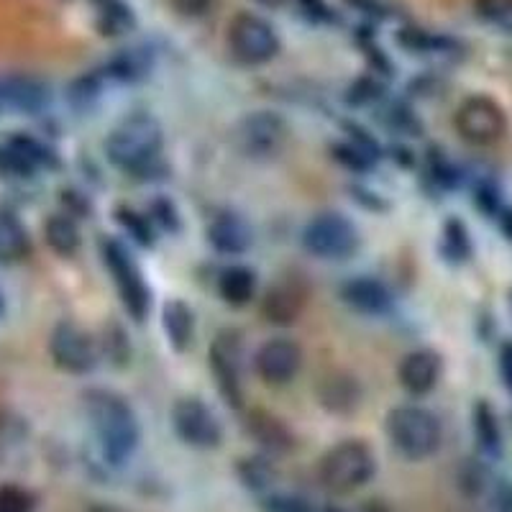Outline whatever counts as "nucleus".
Returning <instances> with one entry per match:
<instances>
[{
    "label": "nucleus",
    "mask_w": 512,
    "mask_h": 512,
    "mask_svg": "<svg viewBox=\"0 0 512 512\" xmlns=\"http://www.w3.org/2000/svg\"><path fill=\"white\" fill-rule=\"evenodd\" d=\"M36 167H39V164H36L13 139L8 141V144L0 146V175L3 177H31Z\"/></svg>",
    "instance_id": "26"
},
{
    "label": "nucleus",
    "mask_w": 512,
    "mask_h": 512,
    "mask_svg": "<svg viewBox=\"0 0 512 512\" xmlns=\"http://www.w3.org/2000/svg\"><path fill=\"white\" fill-rule=\"evenodd\" d=\"M0 512H34V497L18 484L0 487Z\"/></svg>",
    "instance_id": "30"
},
{
    "label": "nucleus",
    "mask_w": 512,
    "mask_h": 512,
    "mask_svg": "<svg viewBox=\"0 0 512 512\" xmlns=\"http://www.w3.org/2000/svg\"><path fill=\"white\" fill-rule=\"evenodd\" d=\"M256 3H262V6H267V8H280L285 0H256Z\"/></svg>",
    "instance_id": "41"
},
{
    "label": "nucleus",
    "mask_w": 512,
    "mask_h": 512,
    "mask_svg": "<svg viewBox=\"0 0 512 512\" xmlns=\"http://www.w3.org/2000/svg\"><path fill=\"white\" fill-rule=\"evenodd\" d=\"M3 310H6V297H3V292H0V315H3Z\"/></svg>",
    "instance_id": "42"
},
{
    "label": "nucleus",
    "mask_w": 512,
    "mask_h": 512,
    "mask_svg": "<svg viewBox=\"0 0 512 512\" xmlns=\"http://www.w3.org/2000/svg\"><path fill=\"white\" fill-rule=\"evenodd\" d=\"M497 512H512V482H500L492 495Z\"/></svg>",
    "instance_id": "35"
},
{
    "label": "nucleus",
    "mask_w": 512,
    "mask_h": 512,
    "mask_svg": "<svg viewBox=\"0 0 512 512\" xmlns=\"http://www.w3.org/2000/svg\"><path fill=\"white\" fill-rule=\"evenodd\" d=\"M172 425L180 441L192 448H218L223 441L221 420L198 397H182L175 402Z\"/></svg>",
    "instance_id": "10"
},
{
    "label": "nucleus",
    "mask_w": 512,
    "mask_h": 512,
    "mask_svg": "<svg viewBox=\"0 0 512 512\" xmlns=\"http://www.w3.org/2000/svg\"><path fill=\"white\" fill-rule=\"evenodd\" d=\"M474 436H477L479 448L484 454L497 456L502 451V433H500V420H497L492 405L479 400L474 405Z\"/></svg>",
    "instance_id": "22"
},
{
    "label": "nucleus",
    "mask_w": 512,
    "mask_h": 512,
    "mask_svg": "<svg viewBox=\"0 0 512 512\" xmlns=\"http://www.w3.org/2000/svg\"><path fill=\"white\" fill-rule=\"evenodd\" d=\"M387 438L397 454L410 461H423L441 448L443 428L431 410L420 405H400L387 413Z\"/></svg>",
    "instance_id": "3"
},
{
    "label": "nucleus",
    "mask_w": 512,
    "mask_h": 512,
    "mask_svg": "<svg viewBox=\"0 0 512 512\" xmlns=\"http://www.w3.org/2000/svg\"><path fill=\"white\" fill-rule=\"evenodd\" d=\"M510 308H512V290H510Z\"/></svg>",
    "instance_id": "44"
},
{
    "label": "nucleus",
    "mask_w": 512,
    "mask_h": 512,
    "mask_svg": "<svg viewBox=\"0 0 512 512\" xmlns=\"http://www.w3.org/2000/svg\"><path fill=\"white\" fill-rule=\"evenodd\" d=\"M0 105H3V103H0Z\"/></svg>",
    "instance_id": "45"
},
{
    "label": "nucleus",
    "mask_w": 512,
    "mask_h": 512,
    "mask_svg": "<svg viewBox=\"0 0 512 512\" xmlns=\"http://www.w3.org/2000/svg\"><path fill=\"white\" fill-rule=\"evenodd\" d=\"M241 472V479H244V484L249 489H254V492H259V489H267L269 484H272V477L274 472L269 469V464H264L262 459H244L239 466Z\"/></svg>",
    "instance_id": "28"
},
{
    "label": "nucleus",
    "mask_w": 512,
    "mask_h": 512,
    "mask_svg": "<svg viewBox=\"0 0 512 512\" xmlns=\"http://www.w3.org/2000/svg\"><path fill=\"white\" fill-rule=\"evenodd\" d=\"M208 241L223 254H244L254 241V233L244 218L221 213L208 223Z\"/></svg>",
    "instance_id": "16"
},
{
    "label": "nucleus",
    "mask_w": 512,
    "mask_h": 512,
    "mask_svg": "<svg viewBox=\"0 0 512 512\" xmlns=\"http://www.w3.org/2000/svg\"><path fill=\"white\" fill-rule=\"evenodd\" d=\"M500 372H502V382L512 390V344H505L500 349Z\"/></svg>",
    "instance_id": "37"
},
{
    "label": "nucleus",
    "mask_w": 512,
    "mask_h": 512,
    "mask_svg": "<svg viewBox=\"0 0 512 512\" xmlns=\"http://www.w3.org/2000/svg\"><path fill=\"white\" fill-rule=\"evenodd\" d=\"M264 512H318L300 497L292 495H272L264 500Z\"/></svg>",
    "instance_id": "33"
},
{
    "label": "nucleus",
    "mask_w": 512,
    "mask_h": 512,
    "mask_svg": "<svg viewBox=\"0 0 512 512\" xmlns=\"http://www.w3.org/2000/svg\"><path fill=\"white\" fill-rule=\"evenodd\" d=\"M88 512H121V510H116V507L111 505H93Z\"/></svg>",
    "instance_id": "40"
},
{
    "label": "nucleus",
    "mask_w": 512,
    "mask_h": 512,
    "mask_svg": "<svg viewBox=\"0 0 512 512\" xmlns=\"http://www.w3.org/2000/svg\"><path fill=\"white\" fill-rule=\"evenodd\" d=\"M326 512H346V510H338V507H328Z\"/></svg>",
    "instance_id": "43"
},
{
    "label": "nucleus",
    "mask_w": 512,
    "mask_h": 512,
    "mask_svg": "<svg viewBox=\"0 0 512 512\" xmlns=\"http://www.w3.org/2000/svg\"><path fill=\"white\" fill-rule=\"evenodd\" d=\"M162 152V126L149 113L123 118L105 141V154L123 172H144Z\"/></svg>",
    "instance_id": "2"
},
{
    "label": "nucleus",
    "mask_w": 512,
    "mask_h": 512,
    "mask_svg": "<svg viewBox=\"0 0 512 512\" xmlns=\"http://www.w3.org/2000/svg\"><path fill=\"white\" fill-rule=\"evenodd\" d=\"M49 354L62 372L88 374L98 364V346L88 331L72 320H62L49 338Z\"/></svg>",
    "instance_id": "11"
},
{
    "label": "nucleus",
    "mask_w": 512,
    "mask_h": 512,
    "mask_svg": "<svg viewBox=\"0 0 512 512\" xmlns=\"http://www.w3.org/2000/svg\"><path fill=\"white\" fill-rule=\"evenodd\" d=\"M305 300H308V290L303 287V282L295 277H285L267 290L262 315L274 326H290L303 315Z\"/></svg>",
    "instance_id": "14"
},
{
    "label": "nucleus",
    "mask_w": 512,
    "mask_h": 512,
    "mask_svg": "<svg viewBox=\"0 0 512 512\" xmlns=\"http://www.w3.org/2000/svg\"><path fill=\"white\" fill-rule=\"evenodd\" d=\"M116 216H118V223H121V226L126 228V231L131 233L136 241H139V244H144V246L152 244L154 241L152 228H149V221H146L144 216H139V213L131 208H118Z\"/></svg>",
    "instance_id": "29"
},
{
    "label": "nucleus",
    "mask_w": 512,
    "mask_h": 512,
    "mask_svg": "<svg viewBox=\"0 0 512 512\" xmlns=\"http://www.w3.org/2000/svg\"><path fill=\"white\" fill-rule=\"evenodd\" d=\"M210 3L213 0H172V6L180 13H185V16H203L210 8Z\"/></svg>",
    "instance_id": "36"
},
{
    "label": "nucleus",
    "mask_w": 512,
    "mask_h": 512,
    "mask_svg": "<svg viewBox=\"0 0 512 512\" xmlns=\"http://www.w3.org/2000/svg\"><path fill=\"white\" fill-rule=\"evenodd\" d=\"M146 67H149L146 57L134 49V52H126L121 54V57L113 59L108 70H111V75L118 77V80H139L141 75H146Z\"/></svg>",
    "instance_id": "27"
},
{
    "label": "nucleus",
    "mask_w": 512,
    "mask_h": 512,
    "mask_svg": "<svg viewBox=\"0 0 512 512\" xmlns=\"http://www.w3.org/2000/svg\"><path fill=\"white\" fill-rule=\"evenodd\" d=\"M303 6L308 8L310 16H315V18H331V13H326L328 8H326V3H323V0H303Z\"/></svg>",
    "instance_id": "39"
},
{
    "label": "nucleus",
    "mask_w": 512,
    "mask_h": 512,
    "mask_svg": "<svg viewBox=\"0 0 512 512\" xmlns=\"http://www.w3.org/2000/svg\"><path fill=\"white\" fill-rule=\"evenodd\" d=\"M474 11L484 21H505L512 16V0H474Z\"/></svg>",
    "instance_id": "32"
},
{
    "label": "nucleus",
    "mask_w": 512,
    "mask_h": 512,
    "mask_svg": "<svg viewBox=\"0 0 512 512\" xmlns=\"http://www.w3.org/2000/svg\"><path fill=\"white\" fill-rule=\"evenodd\" d=\"M44 239H47L49 249L59 256H75L80 249V231H77L75 221L70 216H52L44 226Z\"/></svg>",
    "instance_id": "23"
},
{
    "label": "nucleus",
    "mask_w": 512,
    "mask_h": 512,
    "mask_svg": "<svg viewBox=\"0 0 512 512\" xmlns=\"http://www.w3.org/2000/svg\"><path fill=\"white\" fill-rule=\"evenodd\" d=\"M159 221H162L167 228H172V231H175V228H177L175 208H172V205H167V203H159Z\"/></svg>",
    "instance_id": "38"
},
{
    "label": "nucleus",
    "mask_w": 512,
    "mask_h": 512,
    "mask_svg": "<svg viewBox=\"0 0 512 512\" xmlns=\"http://www.w3.org/2000/svg\"><path fill=\"white\" fill-rule=\"evenodd\" d=\"M361 390L356 379L344 377V374H331L320 384V402L333 413H351L359 405Z\"/></svg>",
    "instance_id": "20"
},
{
    "label": "nucleus",
    "mask_w": 512,
    "mask_h": 512,
    "mask_svg": "<svg viewBox=\"0 0 512 512\" xmlns=\"http://www.w3.org/2000/svg\"><path fill=\"white\" fill-rule=\"evenodd\" d=\"M303 244L320 259H344L359 246V231L341 213H320L305 226Z\"/></svg>",
    "instance_id": "7"
},
{
    "label": "nucleus",
    "mask_w": 512,
    "mask_h": 512,
    "mask_svg": "<svg viewBox=\"0 0 512 512\" xmlns=\"http://www.w3.org/2000/svg\"><path fill=\"white\" fill-rule=\"evenodd\" d=\"M249 431L254 433L256 441L264 443L272 451H287L292 446V436L287 431L285 425L280 420L274 418V415L262 413V410H254L249 418Z\"/></svg>",
    "instance_id": "24"
},
{
    "label": "nucleus",
    "mask_w": 512,
    "mask_h": 512,
    "mask_svg": "<svg viewBox=\"0 0 512 512\" xmlns=\"http://www.w3.org/2000/svg\"><path fill=\"white\" fill-rule=\"evenodd\" d=\"M82 400H85V410H88L105 459L113 466L126 464L141 441L139 418H136L134 408L128 405L126 397L113 390H103V387L88 390Z\"/></svg>",
    "instance_id": "1"
},
{
    "label": "nucleus",
    "mask_w": 512,
    "mask_h": 512,
    "mask_svg": "<svg viewBox=\"0 0 512 512\" xmlns=\"http://www.w3.org/2000/svg\"><path fill=\"white\" fill-rule=\"evenodd\" d=\"M228 47L244 64H264L280 52V39L262 16L239 13L228 26Z\"/></svg>",
    "instance_id": "8"
},
{
    "label": "nucleus",
    "mask_w": 512,
    "mask_h": 512,
    "mask_svg": "<svg viewBox=\"0 0 512 512\" xmlns=\"http://www.w3.org/2000/svg\"><path fill=\"white\" fill-rule=\"evenodd\" d=\"M47 100V88L31 77H11V80L0 82V103H8L16 111L36 113L47 105Z\"/></svg>",
    "instance_id": "18"
},
{
    "label": "nucleus",
    "mask_w": 512,
    "mask_h": 512,
    "mask_svg": "<svg viewBox=\"0 0 512 512\" xmlns=\"http://www.w3.org/2000/svg\"><path fill=\"white\" fill-rule=\"evenodd\" d=\"M208 359L221 395L226 397L228 405L241 408L244 405V351H241V338L233 331H221L210 344Z\"/></svg>",
    "instance_id": "9"
},
{
    "label": "nucleus",
    "mask_w": 512,
    "mask_h": 512,
    "mask_svg": "<svg viewBox=\"0 0 512 512\" xmlns=\"http://www.w3.org/2000/svg\"><path fill=\"white\" fill-rule=\"evenodd\" d=\"M303 367V349L290 338H272L254 356L256 374L267 384H287Z\"/></svg>",
    "instance_id": "13"
},
{
    "label": "nucleus",
    "mask_w": 512,
    "mask_h": 512,
    "mask_svg": "<svg viewBox=\"0 0 512 512\" xmlns=\"http://www.w3.org/2000/svg\"><path fill=\"white\" fill-rule=\"evenodd\" d=\"M374 474H377L374 451L364 441H354V438L328 448L318 466L320 484L333 495H351L372 482Z\"/></svg>",
    "instance_id": "4"
},
{
    "label": "nucleus",
    "mask_w": 512,
    "mask_h": 512,
    "mask_svg": "<svg viewBox=\"0 0 512 512\" xmlns=\"http://www.w3.org/2000/svg\"><path fill=\"white\" fill-rule=\"evenodd\" d=\"M336 152H338L336 157L344 164H349V167H356V169L369 167V154L364 152V149H359V146H336Z\"/></svg>",
    "instance_id": "34"
},
{
    "label": "nucleus",
    "mask_w": 512,
    "mask_h": 512,
    "mask_svg": "<svg viewBox=\"0 0 512 512\" xmlns=\"http://www.w3.org/2000/svg\"><path fill=\"white\" fill-rule=\"evenodd\" d=\"M233 141L246 157H274L287 141V123L277 113L256 111L239 121L233 131Z\"/></svg>",
    "instance_id": "12"
},
{
    "label": "nucleus",
    "mask_w": 512,
    "mask_h": 512,
    "mask_svg": "<svg viewBox=\"0 0 512 512\" xmlns=\"http://www.w3.org/2000/svg\"><path fill=\"white\" fill-rule=\"evenodd\" d=\"M218 292L226 300L228 305H246L254 297L256 292V274L249 267H228L221 272V280H218Z\"/></svg>",
    "instance_id": "21"
},
{
    "label": "nucleus",
    "mask_w": 512,
    "mask_h": 512,
    "mask_svg": "<svg viewBox=\"0 0 512 512\" xmlns=\"http://www.w3.org/2000/svg\"><path fill=\"white\" fill-rule=\"evenodd\" d=\"M456 131L472 146H492L507 134V116L487 95L466 98L456 111Z\"/></svg>",
    "instance_id": "6"
},
{
    "label": "nucleus",
    "mask_w": 512,
    "mask_h": 512,
    "mask_svg": "<svg viewBox=\"0 0 512 512\" xmlns=\"http://www.w3.org/2000/svg\"><path fill=\"white\" fill-rule=\"evenodd\" d=\"M446 246L448 254L454 259H466L469 256V236H466L464 223L448 221L446 223Z\"/></svg>",
    "instance_id": "31"
},
{
    "label": "nucleus",
    "mask_w": 512,
    "mask_h": 512,
    "mask_svg": "<svg viewBox=\"0 0 512 512\" xmlns=\"http://www.w3.org/2000/svg\"><path fill=\"white\" fill-rule=\"evenodd\" d=\"M162 326L175 351H187L195 336V318L182 300H169L162 310Z\"/></svg>",
    "instance_id": "19"
},
{
    "label": "nucleus",
    "mask_w": 512,
    "mask_h": 512,
    "mask_svg": "<svg viewBox=\"0 0 512 512\" xmlns=\"http://www.w3.org/2000/svg\"><path fill=\"white\" fill-rule=\"evenodd\" d=\"M95 11H98V24L103 34H126L134 26V13L123 0H93Z\"/></svg>",
    "instance_id": "25"
},
{
    "label": "nucleus",
    "mask_w": 512,
    "mask_h": 512,
    "mask_svg": "<svg viewBox=\"0 0 512 512\" xmlns=\"http://www.w3.org/2000/svg\"><path fill=\"white\" fill-rule=\"evenodd\" d=\"M400 384L410 395H428L441 379V356L431 349H415L400 361Z\"/></svg>",
    "instance_id": "15"
},
{
    "label": "nucleus",
    "mask_w": 512,
    "mask_h": 512,
    "mask_svg": "<svg viewBox=\"0 0 512 512\" xmlns=\"http://www.w3.org/2000/svg\"><path fill=\"white\" fill-rule=\"evenodd\" d=\"M103 259L105 267L111 269L123 308L131 313L134 320H144L146 313H149V287H146L144 274H141L139 264L134 262V256L128 254L123 244L108 239L103 241Z\"/></svg>",
    "instance_id": "5"
},
{
    "label": "nucleus",
    "mask_w": 512,
    "mask_h": 512,
    "mask_svg": "<svg viewBox=\"0 0 512 512\" xmlns=\"http://www.w3.org/2000/svg\"><path fill=\"white\" fill-rule=\"evenodd\" d=\"M341 297L349 308L359 310V313L379 315L390 308L392 295L387 290V285L374 277H356V280L346 282L344 290H341Z\"/></svg>",
    "instance_id": "17"
}]
</instances>
